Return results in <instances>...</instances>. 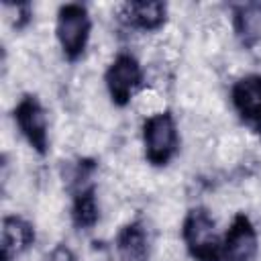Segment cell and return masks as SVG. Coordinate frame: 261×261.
I'll use <instances>...</instances> for the list:
<instances>
[{"label":"cell","instance_id":"8fae6325","mask_svg":"<svg viewBox=\"0 0 261 261\" xmlns=\"http://www.w3.org/2000/svg\"><path fill=\"white\" fill-rule=\"evenodd\" d=\"M234 31L245 45H253L261 41V4L259 2H249L237 8Z\"/></svg>","mask_w":261,"mask_h":261},{"label":"cell","instance_id":"52a82bcc","mask_svg":"<svg viewBox=\"0 0 261 261\" xmlns=\"http://www.w3.org/2000/svg\"><path fill=\"white\" fill-rule=\"evenodd\" d=\"M35 241L33 226L20 216H6L2 220V261H10L12 257L27 251Z\"/></svg>","mask_w":261,"mask_h":261},{"label":"cell","instance_id":"277c9868","mask_svg":"<svg viewBox=\"0 0 261 261\" xmlns=\"http://www.w3.org/2000/svg\"><path fill=\"white\" fill-rule=\"evenodd\" d=\"M141 80H143V71H141L139 61L126 53H120L110 63V67L106 69V75H104L108 94L116 106H124L130 100V96L139 88Z\"/></svg>","mask_w":261,"mask_h":261},{"label":"cell","instance_id":"7a4b0ae2","mask_svg":"<svg viewBox=\"0 0 261 261\" xmlns=\"http://www.w3.org/2000/svg\"><path fill=\"white\" fill-rule=\"evenodd\" d=\"M181 237L188 251L200 261H218L220 259V243L216 239L214 220L204 208H194L188 212Z\"/></svg>","mask_w":261,"mask_h":261},{"label":"cell","instance_id":"ba28073f","mask_svg":"<svg viewBox=\"0 0 261 261\" xmlns=\"http://www.w3.org/2000/svg\"><path fill=\"white\" fill-rule=\"evenodd\" d=\"M232 104L237 112L249 120L261 116V75H245L232 86Z\"/></svg>","mask_w":261,"mask_h":261},{"label":"cell","instance_id":"4fadbf2b","mask_svg":"<svg viewBox=\"0 0 261 261\" xmlns=\"http://www.w3.org/2000/svg\"><path fill=\"white\" fill-rule=\"evenodd\" d=\"M51 261H75V255L67 245H57L51 251Z\"/></svg>","mask_w":261,"mask_h":261},{"label":"cell","instance_id":"5b68a950","mask_svg":"<svg viewBox=\"0 0 261 261\" xmlns=\"http://www.w3.org/2000/svg\"><path fill=\"white\" fill-rule=\"evenodd\" d=\"M14 120L22 133V137L29 141V145L35 151L45 153L49 139H47V114H45V108L41 106V102L35 96L20 98L14 108Z\"/></svg>","mask_w":261,"mask_h":261},{"label":"cell","instance_id":"6da1fadb","mask_svg":"<svg viewBox=\"0 0 261 261\" xmlns=\"http://www.w3.org/2000/svg\"><path fill=\"white\" fill-rule=\"evenodd\" d=\"M145 155L153 165H165L177 151V126L169 112L149 114L143 124Z\"/></svg>","mask_w":261,"mask_h":261},{"label":"cell","instance_id":"5bb4252c","mask_svg":"<svg viewBox=\"0 0 261 261\" xmlns=\"http://www.w3.org/2000/svg\"><path fill=\"white\" fill-rule=\"evenodd\" d=\"M255 128H257V133H259V137H261V116L255 120Z\"/></svg>","mask_w":261,"mask_h":261},{"label":"cell","instance_id":"3957f363","mask_svg":"<svg viewBox=\"0 0 261 261\" xmlns=\"http://www.w3.org/2000/svg\"><path fill=\"white\" fill-rule=\"evenodd\" d=\"M90 16L88 10L80 4H65L57 12V24H55V35L57 41L69 59H77L90 37Z\"/></svg>","mask_w":261,"mask_h":261},{"label":"cell","instance_id":"30bf717a","mask_svg":"<svg viewBox=\"0 0 261 261\" xmlns=\"http://www.w3.org/2000/svg\"><path fill=\"white\" fill-rule=\"evenodd\" d=\"M122 10L126 22L145 31H155L165 22V4L161 2H130Z\"/></svg>","mask_w":261,"mask_h":261},{"label":"cell","instance_id":"7c38bea8","mask_svg":"<svg viewBox=\"0 0 261 261\" xmlns=\"http://www.w3.org/2000/svg\"><path fill=\"white\" fill-rule=\"evenodd\" d=\"M71 216H73V222L80 228H92L96 224V220H98V204H96V196H94L92 188L77 192Z\"/></svg>","mask_w":261,"mask_h":261},{"label":"cell","instance_id":"9c48e42d","mask_svg":"<svg viewBox=\"0 0 261 261\" xmlns=\"http://www.w3.org/2000/svg\"><path fill=\"white\" fill-rule=\"evenodd\" d=\"M118 261H149V241L139 222L124 226L116 237Z\"/></svg>","mask_w":261,"mask_h":261},{"label":"cell","instance_id":"8992f818","mask_svg":"<svg viewBox=\"0 0 261 261\" xmlns=\"http://www.w3.org/2000/svg\"><path fill=\"white\" fill-rule=\"evenodd\" d=\"M257 232L245 214H237L220 245L222 261H255Z\"/></svg>","mask_w":261,"mask_h":261}]
</instances>
